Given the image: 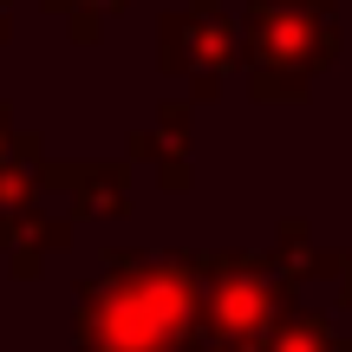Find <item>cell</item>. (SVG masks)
<instances>
[{"label": "cell", "mask_w": 352, "mask_h": 352, "mask_svg": "<svg viewBox=\"0 0 352 352\" xmlns=\"http://www.w3.org/2000/svg\"><path fill=\"white\" fill-rule=\"evenodd\" d=\"M287 307H294V280L274 267V254H248V248L202 254V346L254 352Z\"/></svg>", "instance_id": "3957f363"}, {"label": "cell", "mask_w": 352, "mask_h": 352, "mask_svg": "<svg viewBox=\"0 0 352 352\" xmlns=\"http://www.w3.org/2000/svg\"><path fill=\"white\" fill-rule=\"evenodd\" d=\"M333 280H340V307H352V254H333V267H327Z\"/></svg>", "instance_id": "8fae6325"}, {"label": "cell", "mask_w": 352, "mask_h": 352, "mask_svg": "<svg viewBox=\"0 0 352 352\" xmlns=\"http://www.w3.org/2000/svg\"><path fill=\"white\" fill-rule=\"evenodd\" d=\"M52 13H65V20H98V13H111V7H124V0H46Z\"/></svg>", "instance_id": "30bf717a"}, {"label": "cell", "mask_w": 352, "mask_h": 352, "mask_svg": "<svg viewBox=\"0 0 352 352\" xmlns=\"http://www.w3.org/2000/svg\"><path fill=\"white\" fill-rule=\"evenodd\" d=\"M202 333V254L111 248L98 280L78 287V352H189Z\"/></svg>", "instance_id": "6da1fadb"}, {"label": "cell", "mask_w": 352, "mask_h": 352, "mask_svg": "<svg viewBox=\"0 0 352 352\" xmlns=\"http://www.w3.org/2000/svg\"><path fill=\"white\" fill-rule=\"evenodd\" d=\"M340 52V0H248L241 13V59L248 91L261 104L307 98Z\"/></svg>", "instance_id": "7a4b0ae2"}, {"label": "cell", "mask_w": 352, "mask_h": 352, "mask_svg": "<svg viewBox=\"0 0 352 352\" xmlns=\"http://www.w3.org/2000/svg\"><path fill=\"white\" fill-rule=\"evenodd\" d=\"M254 352H352V340H340V333H333L327 314H314V307L294 300L287 314L274 320V333H267Z\"/></svg>", "instance_id": "ba28073f"}, {"label": "cell", "mask_w": 352, "mask_h": 352, "mask_svg": "<svg viewBox=\"0 0 352 352\" xmlns=\"http://www.w3.org/2000/svg\"><path fill=\"white\" fill-rule=\"evenodd\" d=\"M157 65L189 78L196 104L222 98L228 72L241 65V20H228L222 0H189V13L157 20Z\"/></svg>", "instance_id": "277c9868"}, {"label": "cell", "mask_w": 352, "mask_h": 352, "mask_svg": "<svg viewBox=\"0 0 352 352\" xmlns=\"http://www.w3.org/2000/svg\"><path fill=\"white\" fill-rule=\"evenodd\" d=\"M13 33V0H0V39Z\"/></svg>", "instance_id": "4fadbf2b"}, {"label": "cell", "mask_w": 352, "mask_h": 352, "mask_svg": "<svg viewBox=\"0 0 352 352\" xmlns=\"http://www.w3.org/2000/svg\"><path fill=\"white\" fill-rule=\"evenodd\" d=\"M131 164H151L170 196L189 189V98H164L157 118L131 138Z\"/></svg>", "instance_id": "8992f818"}, {"label": "cell", "mask_w": 352, "mask_h": 352, "mask_svg": "<svg viewBox=\"0 0 352 352\" xmlns=\"http://www.w3.org/2000/svg\"><path fill=\"white\" fill-rule=\"evenodd\" d=\"M274 267L294 280V287H300V280L327 274L333 254H320V248H314V228H307V222H280V235H274Z\"/></svg>", "instance_id": "9c48e42d"}, {"label": "cell", "mask_w": 352, "mask_h": 352, "mask_svg": "<svg viewBox=\"0 0 352 352\" xmlns=\"http://www.w3.org/2000/svg\"><path fill=\"white\" fill-rule=\"evenodd\" d=\"M26 138V131H13V111H7V104H0V157H7L13 151V144H20Z\"/></svg>", "instance_id": "7c38bea8"}, {"label": "cell", "mask_w": 352, "mask_h": 352, "mask_svg": "<svg viewBox=\"0 0 352 352\" xmlns=\"http://www.w3.org/2000/svg\"><path fill=\"white\" fill-rule=\"evenodd\" d=\"M46 189L72 202V215H124L131 209V164L104 157V164H72V157H46Z\"/></svg>", "instance_id": "5b68a950"}, {"label": "cell", "mask_w": 352, "mask_h": 352, "mask_svg": "<svg viewBox=\"0 0 352 352\" xmlns=\"http://www.w3.org/2000/svg\"><path fill=\"white\" fill-rule=\"evenodd\" d=\"M59 248H72V215H20V222H13V235H7V267L20 280H33L39 274V261H46V254H59Z\"/></svg>", "instance_id": "52a82bcc"}, {"label": "cell", "mask_w": 352, "mask_h": 352, "mask_svg": "<svg viewBox=\"0 0 352 352\" xmlns=\"http://www.w3.org/2000/svg\"><path fill=\"white\" fill-rule=\"evenodd\" d=\"M189 352H215V346H202V340H196V346H189Z\"/></svg>", "instance_id": "5bb4252c"}]
</instances>
